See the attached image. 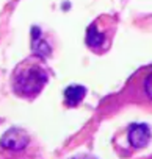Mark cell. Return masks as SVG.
I'll return each instance as SVG.
<instances>
[{
    "label": "cell",
    "instance_id": "cell-2",
    "mask_svg": "<svg viewBox=\"0 0 152 159\" xmlns=\"http://www.w3.org/2000/svg\"><path fill=\"white\" fill-rule=\"evenodd\" d=\"M118 20L113 16H99L86 30V45L96 55H104L110 50L116 34Z\"/></svg>",
    "mask_w": 152,
    "mask_h": 159
},
{
    "label": "cell",
    "instance_id": "cell-4",
    "mask_svg": "<svg viewBox=\"0 0 152 159\" xmlns=\"http://www.w3.org/2000/svg\"><path fill=\"white\" fill-rule=\"evenodd\" d=\"M150 140V131L144 123H132L121 129L115 137V145L119 153H132L143 150Z\"/></svg>",
    "mask_w": 152,
    "mask_h": 159
},
{
    "label": "cell",
    "instance_id": "cell-1",
    "mask_svg": "<svg viewBox=\"0 0 152 159\" xmlns=\"http://www.w3.org/2000/svg\"><path fill=\"white\" fill-rule=\"evenodd\" d=\"M49 69L38 56L22 61L11 75L13 92L25 100H35L49 81Z\"/></svg>",
    "mask_w": 152,
    "mask_h": 159
},
{
    "label": "cell",
    "instance_id": "cell-3",
    "mask_svg": "<svg viewBox=\"0 0 152 159\" xmlns=\"http://www.w3.org/2000/svg\"><path fill=\"white\" fill-rule=\"evenodd\" d=\"M124 92L129 102L152 111V66H144L135 72L127 81Z\"/></svg>",
    "mask_w": 152,
    "mask_h": 159
},
{
    "label": "cell",
    "instance_id": "cell-5",
    "mask_svg": "<svg viewBox=\"0 0 152 159\" xmlns=\"http://www.w3.org/2000/svg\"><path fill=\"white\" fill-rule=\"evenodd\" d=\"M86 95V89L83 86H69L64 91V100L67 106H77L80 105V102L85 98Z\"/></svg>",
    "mask_w": 152,
    "mask_h": 159
}]
</instances>
